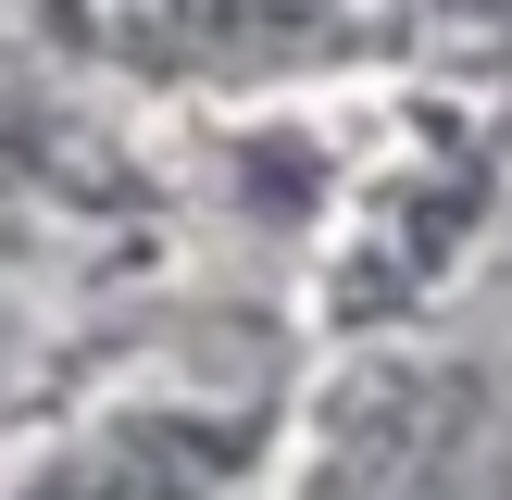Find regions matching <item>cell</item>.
Returning <instances> with one entry per match:
<instances>
[{"mask_svg": "<svg viewBox=\"0 0 512 500\" xmlns=\"http://www.w3.org/2000/svg\"><path fill=\"white\" fill-rule=\"evenodd\" d=\"M238 450H250V425H213V413H125V425H100V438H75L25 500H213L225 475H238Z\"/></svg>", "mask_w": 512, "mask_h": 500, "instance_id": "6da1fadb", "label": "cell"}]
</instances>
